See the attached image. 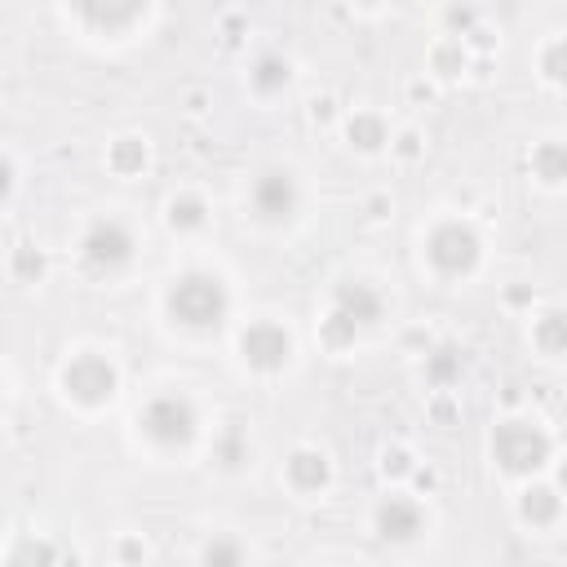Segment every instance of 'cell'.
Masks as SVG:
<instances>
[{"label": "cell", "instance_id": "7a4b0ae2", "mask_svg": "<svg viewBox=\"0 0 567 567\" xmlns=\"http://www.w3.org/2000/svg\"><path fill=\"white\" fill-rule=\"evenodd\" d=\"M492 452H497V461L514 474L541 470L545 457H550V439H545L541 430L523 426V421H510V426H497V435H492Z\"/></svg>", "mask_w": 567, "mask_h": 567}, {"label": "cell", "instance_id": "603a6c76", "mask_svg": "<svg viewBox=\"0 0 567 567\" xmlns=\"http://www.w3.org/2000/svg\"><path fill=\"white\" fill-rule=\"evenodd\" d=\"M5 191H9V164L0 160V195H5Z\"/></svg>", "mask_w": 567, "mask_h": 567}, {"label": "cell", "instance_id": "30bf717a", "mask_svg": "<svg viewBox=\"0 0 567 567\" xmlns=\"http://www.w3.org/2000/svg\"><path fill=\"white\" fill-rule=\"evenodd\" d=\"M76 9L94 27H125L142 14V0H76Z\"/></svg>", "mask_w": 567, "mask_h": 567}, {"label": "cell", "instance_id": "6da1fadb", "mask_svg": "<svg viewBox=\"0 0 567 567\" xmlns=\"http://www.w3.org/2000/svg\"><path fill=\"white\" fill-rule=\"evenodd\" d=\"M169 306L182 324L209 328L226 315V288H222V280H213V275H187V280H178V288L169 293Z\"/></svg>", "mask_w": 567, "mask_h": 567}, {"label": "cell", "instance_id": "9a60e30c", "mask_svg": "<svg viewBox=\"0 0 567 567\" xmlns=\"http://www.w3.org/2000/svg\"><path fill=\"white\" fill-rule=\"evenodd\" d=\"M532 164H536V169H541V178H545V182H559V178H563V151H559V147H545V151H536Z\"/></svg>", "mask_w": 567, "mask_h": 567}, {"label": "cell", "instance_id": "e0dca14e", "mask_svg": "<svg viewBox=\"0 0 567 567\" xmlns=\"http://www.w3.org/2000/svg\"><path fill=\"white\" fill-rule=\"evenodd\" d=\"M284 80H288V67L280 58H262V63H257V85L262 89H280Z\"/></svg>", "mask_w": 567, "mask_h": 567}, {"label": "cell", "instance_id": "8992f818", "mask_svg": "<svg viewBox=\"0 0 567 567\" xmlns=\"http://www.w3.org/2000/svg\"><path fill=\"white\" fill-rule=\"evenodd\" d=\"M253 204H257V213H262V218H271V222L288 218V213H293V204H297L293 178L280 173V169L262 173V178H257V187H253Z\"/></svg>", "mask_w": 567, "mask_h": 567}, {"label": "cell", "instance_id": "52a82bcc", "mask_svg": "<svg viewBox=\"0 0 567 567\" xmlns=\"http://www.w3.org/2000/svg\"><path fill=\"white\" fill-rule=\"evenodd\" d=\"M85 253H89V262L94 266H120L133 253V240H129V231L120 222H98L94 231H89V240H85Z\"/></svg>", "mask_w": 567, "mask_h": 567}, {"label": "cell", "instance_id": "7402d4cb", "mask_svg": "<svg viewBox=\"0 0 567 567\" xmlns=\"http://www.w3.org/2000/svg\"><path fill=\"white\" fill-rule=\"evenodd\" d=\"M240 559V550H231V545H209V563H235Z\"/></svg>", "mask_w": 567, "mask_h": 567}, {"label": "cell", "instance_id": "44dd1931", "mask_svg": "<svg viewBox=\"0 0 567 567\" xmlns=\"http://www.w3.org/2000/svg\"><path fill=\"white\" fill-rule=\"evenodd\" d=\"M452 368H457V359H448V350H439V359H435V364H430V377L448 381V377H452Z\"/></svg>", "mask_w": 567, "mask_h": 567}, {"label": "cell", "instance_id": "2e32d148", "mask_svg": "<svg viewBox=\"0 0 567 567\" xmlns=\"http://www.w3.org/2000/svg\"><path fill=\"white\" fill-rule=\"evenodd\" d=\"M169 218H173V226H200L204 222V204L200 200H173Z\"/></svg>", "mask_w": 567, "mask_h": 567}, {"label": "cell", "instance_id": "ffe728a7", "mask_svg": "<svg viewBox=\"0 0 567 567\" xmlns=\"http://www.w3.org/2000/svg\"><path fill=\"white\" fill-rule=\"evenodd\" d=\"M116 169H142V142H120L116 147Z\"/></svg>", "mask_w": 567, "mask_h": 567}, {"label": "cell", "instance_id": "5bb4252c", "mask_svg": "<svg viewBox=\"0 0 567 567\" xmlns=\"http://www.w3.org/2000/svg\"><path fill=\"white\" fill-rule=\"evenodd\" d=\"M350 138H355L359 147H381V142H386V129H381L377 116H355L350 120Z\"/></svg>", "mask_w": 567, "mask_h": 567}, {"label": "cell", "instance_id": "4fadbf2b", "mask_svg": "<svg viewBox=\"0 0 567 567\" xmlns=\"http://www.w3.org/2000/svg\"><path fill=\"white\" fill-rule=\"evenodd\" d=\"M523 514L536 523H550L554 514H559V497H554L550 488H536V492H528V501H523Z\"/></svg>", "mask_w": 567, "mask_h": 567}, {"label": "cell", "instance_id": "ba28073f", "mask_svg": "<svg viewBox=\"0 0 567 567\" xmlns=\"http://www.w3.org/2000/svg\"><path fill=\"white\" fill-rule=\"evenodd\" d=\"M240 346H244V355H249V364H257V368H280L288 359V337H284V328H275V324H253Z\"/></svg>", "mask_w": 567, "mask_h": 567}, {"label": "cell", "instance_id": "ac0fdd59", "mask_svg": "<svg viewBox=\"0 0 567 567\" xmlns=\"http://www.w3.org/2000/svg\"><path fill=\"white\" fill-rule=\"evenodd\" d=\"M541 342H545V350H563V315H545Z\"/></svg>", "mask_w": 567, "mask_h": 567}, {"label": "cell", "instance_id": "3957f363", "mask_svg": "<svg viewBox=\"0 0 567 567\" xmlns=\"http://www.w3.org/2000/svg\"><path fill=\"white\" fill-rule=\"evenodd\" d=\"M474 257H479V240H474V231L466 226H439L435 235H430V262L439 266V271L448 275H461L474 266Z\"/></svg>", "mask_w": 567, "mask_h": 567}, {"label": "cell", "instance_id": "d6986e66", "mask_svg": "<svg viewBox=\"0 0 567 567\" xmlns=\"http://www.w3.org/2000/svg\"><path fill=\"white\" fill-rule=\"evenodd\" d=\"M324 337H328V342H346V337H355V319H346L342 311H337L333 319H328V328H324Z\"/></svg>", "mask_w": 567, "mask_h": 567}, {"label": "cell", "instance_id": "9c48e42d", "mask_svg": "<svg viewBox=\"0 0 567 567\" xmlns=\"http://www.w3.org/2000/svg\"><path fill=\"white\" fill-rule=\"evenodd\" d=\"M377 528H381V536H390V541H408V536L421 532V510L408 497H390L377 510Z\"/></svg>", "mask_w": 567, "mask_h": 567}, {"label": "cell", "instance_id": "8fae6325", "mask_svg": "<svg viewBox=\"0 0 567 567\" xmlns=\"http://www.w3.org/2000/svg\"><path fill=\"white\" fill-rule=\"evenodd\" d=\"M337 311L346 319H355V324H373L381 315V297L368 284H342L337 288Z\"/></svg>", "mask_w": 567, "mask_h": 567}, {"label": "cell", "instance_id": "5b68a950", "mask_svg": "<svg viewBox=\"0 0 567 567\" xmlns=\"http://www.w3.org/2000/svg\"><path fill=\"white\" fill-rule=\"evenodd\" d=\"M67 390H71L76 399H85V404H102V399L116 390V373H111L107 359L80 355L76 364L67 368Z\"/></svg>", "mask_w": 567, "mask_h": 567}, {"label": "cell", "instance_id": "277c9868", "mask_svg": "<svg viewBox=\"0 0 567 567\" xmlns=\"http://www.w3.org/2000/svg\"><path fill=\"white\" fill-rule=\"evenodd\" d=\"M142 426H147V435L160 439V443H187L191 430H195V412H191L187 399L164 395V399H156V404L147 408Z\"/></svg>", "mask_w": 567, "mask_h": 567}, {"label": "cell", "instance_id": "7c38bea8", "mask_svg": "<svg viewBox=\"0 0 567 567\" xmlns=\"http://www.w3.org/2000/svg\"><path fill=\"white\" fill-rule=\"evenodd\" d=\"M288 474H293V483H297V488L315 492L319 483L328 479V466H324V457H319V452H297V457L288 461Z\"/></svg>", "mask_w": 567, "mask_h": 567}]
</instances>
